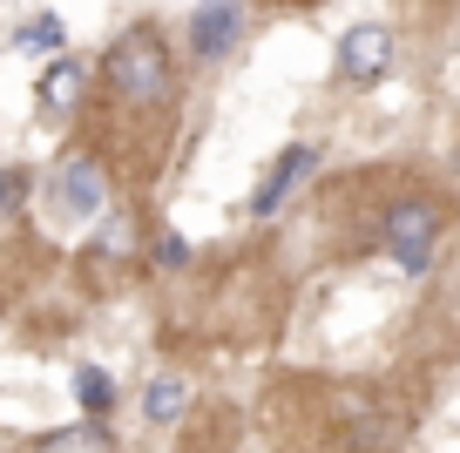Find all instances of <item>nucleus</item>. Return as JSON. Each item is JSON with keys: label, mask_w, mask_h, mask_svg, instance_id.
Here are the masks:
<instances>
[{"label": "nucleus", "mask_w": 460, "mask_h": 453, "mask_svg": "<svg viewBox=\"0 0 460 453\" xmlns=\"http://www.w3.org/2000/svg\"><path fill=\"white\" fill-rule=\"evenodd\" d=\"M102 82H109L115 102H129V109L170 102L176 68H170V48H163V34H156V28H129L122 41H109V55H102Z\"/></svg>", "instance_id": "nucleus-1"}, {"label": "nucleus", "mask_w": 460, "mask_h": 453, "mask_svg": "<svg viewBox=\"0 0 460 453\" xmlns=\"http://www.w3.org/2000/svg\"><path fill=\"white\" fill-rule=\"evenodd\" d=\"M440 224H447V203L440 197H400V203H386V257L406 271V278H420V271L433 264V237H440Z\"/></svg>", "instance_id": "nucleus-2"}, {"label": "nucleus", "mask_w": 460, "mask_h": 453, "mask_svg": "<svg viewBox=\"0 0 460 453\" xmlns=\"http://www.w3.org/2000/svg\"><path fill=\"white\" fill-rule=\"evenodd\" d=\"M48 210L55 224H88V217L109 210V170L95 156H68L55 176H48Z\"/></svg>", "instance_id": "nucleus-3"}, {"label": "nucleus", "mask_w": 460, "mask_h": 453, "mask_svg": "<svg viewBox=\"0 0 460 453\" xmlns=\"http://www.w3.org/2000/svg\"><path fill=\"white\" fill-rule=\"evenodd\" d=\"M318 170V142H291V149H278L271 170H264V183L251 190V217H278L291 197H298V183Z\"/></svg>", "instance_id": "nucleus-4"}, {"label": "nucleus", "mask_w": 460, "mask_h": 453, "mask_svg": "<svg viewBox=\"0 0 460 453\" xmlns=\"http://www.w3.org/2000/svg\"><path fill=\"white\" fill-rule=\"evenodd\" d=\"M386 68H393V28H379V21H359V28H345V41H339V82L373 88Z\"/></svg>", "instance_id": "nucleus-5"}, {"label": "nucleus", "mask_w": 460, "mask_h": 453, "mask_svg": "<svg viewBox=\"0 0 460 453\" xmlns=\"http://www.w3.org/2000/svg\"><path fill=\"white\" fill-rule=\"evenodd\" d=\"M237 41H244V0H203L197 14H190V48H197V61H224Z\"/></svg>", "instance_id": "nucleus-6"}, {"label": "nucleus", "mask_w": 460, "mask_h": 453, "mask_svg": "<svg viewBox=\"0 0 460 453\" xmlns=\"http://www.w3.org/2000/svg\"><path fill=\"white\" fill-rule=\"evenodd\" d=\"M406 440V413L386 406V399H373V406L352 420V453H393Z\"/></svg>", "instance_id": "nucleus-7"}, {"label": "nucleus", "mask_w": 460, "mask_h": 453, "mask_svg": "<svg viewBox=\"0 0 460 453\" xmlns=\"http://www.w3.org/2000/svg\"><path fill=\"white\" fill-rule=\"evenodd\" d=\"M41 453H115V440H109V426H102V420H82V426H61V433H48Z\"/></svg>", "instance_id": "nucleus-8"}, {"label": "nucleus", "mask_w": 460, "mask_h": 453, "mask_svg": "<svg viewBox=\"0 0 460 453\" xmlns=\"http://www.w3.org/2000/svg\"><path fill=\"white\" fill-rule=\"evenodd\" d=\"M82 82H88V75H82V61H55V68H48L41 75V109H75V102H82Z\"/></svg>", "instance_id": "nucleus-9"}, {"label": "nucleus", "mask_w": 460, "mask_h": 453, "mask_svg": "<svg viewBox=\"0 0 460 453\" xmlns=\"http://www.w3.org/2000/svg\"><path fill=\"white\" fill-rule=\"evenodd\" d=\"M183 399H190V386L176 379V372H163V379H149V393H143V413L156 426H170V420H183Z\"/></svg>", "instance_id": "nucleus-10"}, {"label": "nucleus", "mask_w": 460, "mask_h": 453, "mask_svg": "<svg viewBox=\"0 0 460 453\" xmlns=\"http://www.w3.org/2000/svg\"><path fill=\"white\" fill-rule=\"evenodd\" d=\"M75 399L88 406V420H102V413L115 406V379L102 366H82V372H75Z\"/></svg>", "instance_id": "nucleus-11"}, {"label": "nucleus", "mask_w": 460, "mask_h": 453, "mask_svg": "<svg viewBox=\"0 0 460 453\" xmlns=\"http://www.w3.org/2000/svg\"><path fill=\"white\" fill-rule=\"evenodd\" d=\"M61 41H68V28H61L55 14H34L28 28H21V41H14V48H21V55H55Z\"/></svg>", "instance_id": "nucleus-12"}, {"label": "nucleus", "mask_w": 460, "mask_h": 453, "mask_svg": "<svg viewBox=\"0 0 460 453\" xmlns=\"http://www.w3.org/2000/svg\"><path fill=\"white\" fill-rule=\"evenodd\" d=\"M28 183H34L28 170H0V217H7V210H21V203H28Z\"/></svg>", "instance_id": "nucleus-13"}, {"label": "nucleus", "mask_w": 460, "mask_h": 453, "mask_svg": "<svg viewBox=\"0 0 460 453\" xmlns=\"http://www.w3.org/2000/svg\"><path fill=\"white\" fill-rule=\"evenodd\" d=\"M156 264H163V271H183V264H190V237L163 230V237H156Z\"/></svg>", "instance_id": "nucleus-14"}]
</instances>
